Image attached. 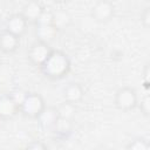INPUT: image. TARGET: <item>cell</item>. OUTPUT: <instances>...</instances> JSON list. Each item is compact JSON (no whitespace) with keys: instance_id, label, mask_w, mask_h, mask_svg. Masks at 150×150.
Instances as JSON below:
<instances>
[{"instance_id":"obj_1","label":"cell","mask_w":150,"mask_h":150,"mask_svg":"<svg viewBox=\"0 0 150 150\" xmlns=\"http://www.w3.org/2000/svg\"><path fill=\"white\" fill-rule=\"evenodd\" d=\"M71 69V62L69 56L60 49H53L49 57L40 67V70L45 77L52 81H59L64 79Z\"/></svg>"},{"instance_id":"obj_2","label":"cell","mask_w":150,"mask_h":150,"mask_svg":"<svg viewBox=\"0 0 150 150\" xmlns=\"http://www.w3.org/2000/svg\"><path fill=\"white\" fill-rule=\"evenodd\" d=\"M46 107L47 105L43 96L35 91L26 93L19 103L20 114H22L25 117L33 120H36Z\"/></svg>"},{"instance_id":"obj_3","label":"cell","mask_w":150,"mask_h":150,"mask_svg":"<svg viewBox=\"0 0 150 150\" xmlns=\"http://www.w3.org/2000/svg\"><path fill=\"white\" fill-rule=\"evenodd\" d=\"M139 102L137 91L135 88L129 87V86H123L118 88L114 95V105L124 112L131 111L137 108Z\"/></svg>"},{"instance_id":"obj_4","label":"cell","mask_w":150,"mask_h":150,"mask_svg":"<svg viewBox=\"0 0 150 150\" xmlns=\"http://www.w3.org/2000/svg\"><path fill=\"white\" fill-rule=\"evenodd\" d=\"M52 52L53 48L50 47V43L35 40L27 49V60L32 66L40 69V67L46 62Z\"/></svg>"},{"instance_id":"obj_5","label":"cell","mask_w":150,"mask_h":150,"mask_svg":"<svg viewBox=\"0 0 150 150\" xmlns=\"http://www.w3.org/2000/svg\"><path fill=\"white\" fill-rule=\"evenodd\" d=\"M90 15L96 22L107 23L115 15V5L109 0H98L91 6Z\"/></svg>"},{"instance_id":"obj_6","label":"cell","mask_w":150,"mask_h":150,"mask_svg":"<svg viewBox=\"0 0 150 150\" xmlns=\"http://www.w3.org/2000/svg\"><path fill=\"white\" fill-rule=\"evenodd\" d=\"M19 103L20 101H18L13 94H0V120L8 121L14 118L20 112Z\"/></svg>"},{"instance_id":"obj_7","label":"cell","mask_w":150,"mask_h":150,"mask_svg":"<svg viewBox=\"0 0 150 150\" xmlns=\"http://www.w3.org/2000/svg\"><path fill=\"white\" fill-rule=\"evenodd\" d=\"M28 25V21L21 15V13H14L7 18L5 22V29L21 39V36L27 32Z\"/></svg>"},{"instance_id":"obj_8","label":"cell","mask_w":150,"mask_h":150,"mask_svg":"<svg viewBox=\"0 0 150 150\" xmlns=\"http://www.w3.org/2000/svg\"><path fill=\"white\" fill-rule=\"evenodd\" d=\"M84 88L81 83L79 82H70L68 83L62 91V97H63V102L67 103H71V104H77L80 103L83 97H84Z\"/></svg>"},{"instance_id":"obj_9","label":"cell","mask_w":150,"mask_h":150,"mask_svg":"<svg viewBox=\"0 0 150 150\" xmlns=\"http://www.w3.org/2000/svg\"><path fill=\"white\" fill-rule=\"evenodd\" d=\"M59 111L55 105H47L41 115L36 118L40 127L45 130H53L59 121Z\"/></svg>"},{"instance_id":"obj_10","label":"cell","mask_w":150,"mask_h":150,"mask_svg":"<svg viewBox=\"0 0 150 150\" xmlns=\"http://www.w3.org/2000/svg\"><path fill=\"white\" fill-rule=\"evenodd\" d=\"M20 47V38L6 29L0 32V50L5 54H14Z\"/></svg>"},{"instance_id":"obj_11","label":"cell","mask_w":150,"mask_h":150,"mask_svg":"<svg viewBox=\"0 0 150 150\" xmlns=\"http://www.w3.org/2000/svg\"><path fill=\"white\" fill-rule=\"evenodd\" d=\"M45 7L41 2L39 1H29L27 4L23 5L22 9H21V15L28 21V23H36V21L39 20V18L41 16V14L43 13Z\"/></svg>"},{"instance_id":"obj_12","label":"cell","mask_w":150,"mask_h":150,"mask_svg":"<svg viewBox=\"0 0 150 150\" xmlns=\"http://www.w3.org/2000/svg\"><path fill=\"white\" fill-rule=\"evenodd\" d=\"M59 30L53 23H38L35 25V36L36 40L50 43L57 35Z\"/></svg>"},{"instance_id":"obj_13","label":"cell","mask_w":150,"mask_h":150,"mask_svg":"<svg viewBox=\"0 0 150 150\" xmlns=\"http://www.w3.org/2000/svg\"><path fill=\"white\" fill-rule=\"evenodd\" d=\"M71 22V16L66 9H57L53 11V25L60 32L67 28Z\"/></svg>"},{"instance_id":"obj_14","label":"cell","mask_w":150,"mask_h":150,"mask_svg":"<svg viewBox=\"0 0 150 150\" xmlns=\"http://www.w3.org/2000/svg\"><path fill=\"white\" fill-rule=\"evenodd\" d=\"M56 108H57V111H59V117L61 120L69 121V122H73L74 121V118L76 116V112H77V108H76L75 104L62 102Z\"/></svg>"},{"instance_id":"obj_15","label":"cell","mask_w":150,"mask_h":150,"mask_svg":"<svg viewBox=\"0 0 150 150\" xmlns=\"http://www.w3.org/2000/svg\"><path fill=\"white\" fill-rule=\"evenodd\" d=\"M127 150H150V145L146 138L135 137L127 144Z\"/></svg>"},{"instance_id":"obj_16","label":"cell","mask_w":150,"mask_h":150,"mask_svg":"<svg viewBox=\"0 0 150 150\" xmlns=\"http://www.w3.org/2000/svg\"><path fill=\"white\" fill-rule=\"evenodd\" d=\"M137 108L141 110V114H142L143 116H145V117L149 116V114H150V96H149L148 94L144 95V96L141 98V101L138 102Z\"/></svg>"},{"instance_id":"obj_17","label":"cell","mask_w":150,"mask_h":150,"mask_svg":"<svg viewBox=\"0 0 150 150\" xmlns=\"http://www.w3.org/2000/svg\"><path fill=\"white\" fill-rule=\"evenodd\" d=\"M141 25L144 28H149L150 25V7H145L141 13Z\"/></svg>"},{"instance_id":"obj_18","label":"cell","mask_w":150,"mask_h":150,"mask_svg":"<svg viewBox=\"0 0 150 150\" xmlns=\"http://www.w3.org/2000/svg\"><path fill=\"white\" fill-rule=\"evenodd\" d=\"M25 150H49L47 144L43 143L42 141H33L30 142Z\"/></svg>"},{"instance_id":"obj_19","label":"cell","mask_w":150,"mask_h":150,"mask_svg":"<svg viewBox=\"0 0 150 150\" xmlns=\"http://www.w3.org/2000/svg\"><path fill=\"white\" fill-rule=\"evenodd\" d=\"M149 75H150V69H149V64L146 63V64L144 66V69H143V73H142V83H143L145 90L149 89V84H150Z\"/></svg>"},{"instance_id":"obj_20","label":"cell","mask_w":150,"mask_h":150,"mask_svg":"<svg viewBox=\"0 0 150 150\" xmlns=\"http://www.w3.org/2000/svg\"><path fill=\"white\" fill-rule=\"evenodd\" d=\"M0 18H1V14H0Z\"/></svg>"}]
</instances>
